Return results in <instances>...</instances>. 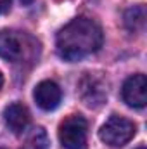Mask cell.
<instances>
[{
	"instance_id": "30bf717a",
	"label": "cell",
	"mask_w": 147,
	"mask_h": 149,
	"mask_svg": "<svg viewBox=\"0 0 147 149\" xmlns=\"http://www.w3.org/2000/svg\"><path fill=\"white\" fill-rule=\"evenodd\" d=\"M21 149H49V135H47V132L42 127L33 128L30 132V135L26 137V141H24Z\"/></svg>"
},
{
	"instance_id": "7c38bea8",
	"label": "cell",
	"mask_w": 147,
	"mask_h": 149,
	"mask_svg": "<svg viewBox=\"0 0 147 149\" xmlns=\"http://www.w3.org/2000/svg\"><path fill=\"white\" fill-rule=\"evenodd\" d=\"M33 0H19V3H23V5H30Z\"/></svg>"
},
{
	"instance_id": "ba28073f",
	"label": "cell",
	"mask_w": 147,
	"mask_h": 149,
	"mask_svg": "<svg viewBox=\"0 0 147 149\" xmlns=\"http://www.w3.org/2000/svg\"><path fill=\"white\" fill-rule=\"evenodd\" d=\"M3 121L9 127V130L16 135L26 132L30 125V111L21 102H12L3 109Z\"/></svg>"
},
{
	"instance_id": "5b68a950",
	"label": "cell",
	"mask_w": 147,
	"mask_h": 149,
	"mask_svg": "<svg viewBox=\"0 0 147 149\" xmlns=\"http://www.w3.org/2000/svg\"><path fill=\"white\" fill-rule=\"evenodd\" d=\"M83 102L90 108H97L107 99V83L99 73H87L78 83Z\"/></svg>"
},
{
	"instance_id": "8fae6325",
	"label": "cell",
	"mask_w": 147,
	"mask_h": 149,
	"mask_svg": "<svg viewBox=\"0 0 147 149\" xmlns=\"http://www.w3.org/2000/svg\"><path fill=\"white\" fill-rule=\"evenodd\" d=\"M10 9V0H0V14H5Z\"/></svg>"
},
{
	"instance_id": "277c9868",
	"label": "cell",
	"mask_w": 147,
	"mask_h": 149,
	"mask_svg": "<svg viewBox=\"0 0 147 149\" xmlns=\"http://www.w3.org/2000/svg\"><path fill=\"white\" fill-rule=\"evenodd\" d=\"M88 123L83 116L73 114L59 127V141L64 149H87Z\"/></svg>"
},
{
	"instance_id": "5bb4252c",
	"label": "cell",
	"mask_w": 147,
	"mask_h": 149,
	"mask_svg": "<svg viewBox=\"0 0 147 149\" xmlns=\"http://www.w3.org/2000/svg\"><path fill=\"white\" fill-rule=\"evenodd\" d=\"M137 149H146V148H144V146H140V148H137Z\"/></svg>"
},
{
	"instance_id": "9c48e42d",
	"label": "cell",
	"mask_w": 147,
	"mask_h": 149,
	"mask_svg": "<svg viewBox=\"0 0 147 149\" xmlns=\"http://www.w3.org/2000/svg\"><path fill=\"white\" fill-rule=\"evenodd\" d=\"M125 26L132 33H139L146 28V7L144 5H133L125 12Z\"/></svg>"
},
{
	"instance_id": "3957f363",
	"label": "cell",
	"mask_w": 147,
	"mask_h": 149,
	"mask_svg": "<svg viewBox=\"0 0 147 149\" xmlns=\"http://www.w3.org/2000/svg\"><path fill=\"white\" fill-rule=\"evenodd\" d=\"M135 130L137 128H135V123L133 121H130L125 116L112 114V116H109V120L101 127L99 137L107 146L119 148V146H125L126 142H130L133 139Z\"/></svg>"
},
{
	"instance_id": "8992f818",
	"label": "cell",
	"mask_w": 147,
	"mask_h": 149,
	"mask_svg": "<svg viewBox=\"0 0 147 149\" xmlns=\"http://www.w3.org/2000/svg\"><path fill=\"white\" fill-rule=\"evenodd\" d=\"M123 101L132 108H144L147 104V80L146 74L137 73L126 78L121 88Z\"/></svg>"
},
{
	"instance_id": "52a82bcc",
	"label": "cell",
	"mask_w": 147,
	"mask_h": 149,
	"mask_svg": "<svg viewBox=\"0 0 147 149\" xmlns=\"http://www.w3.org/2000/svg\"><path fill=\"white\" fill-rule=\"evenodd\" d=\"M33 97H35V102L38 104L40 109H43V111H54L59 106V102H61L62 92H61V87L55 81L43 80V81H40L35 87Z\"/></svg>"
},
{
	"instance_id": "4fadbf2b",
	"label": "cell",
	"mask_w": 147,
	"mask_h": 149,
	"mask_svg": "<svg viewBox=\"0 0 147 149\" xmlns=\"http://www.w3.org/2000/svg\"><path fill=\"white\" fill-rule=\"evenodd\" d=\"M2 85H3V76H2V73H0V88H2Z\"/></svg>"
},
{
	"instance_id": "7a4b0ae2",
	"label": "cell",
	"mask_w": 147,
	"mask_h": 149,
	"mask_svg": "<svg viewBox=\"0 0 147 149\" xmlns=\"http://www.w3.org/2000/svg\"><path fill=\"white\" fill-rule=\"evenodd\" d=\"M40 52V43L24 31H0V57L10 63L33 61Z\"/></svg>"
},
{
	"instance_id": "6da1fadb",
	"label": "cell",
	"mask_w": 147,
	"mask_h": 149,
	"mask_svg": "<svg viewBox=\"0 0 147 149\" xmlns=\"http://www.w3.org/2000/svg\"><path fill=\"white\" fill-rule=\"evenodd\" d=\"M102 45V30L101 26L88 17H76L68 23L55 38L57 54L64 61H80Z\"/></svg>"
}]
</instances>
